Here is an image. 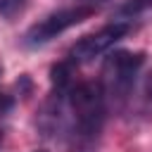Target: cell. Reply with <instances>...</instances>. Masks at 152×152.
<instances>
[{
	"label": "cell",
	"instance_id": "obj_1",
	"mask_svg": "<svg viewBox=\"0 0 152 152\" xmlns=\"http://www.w3.org/2000/svg\"><path fill=\"white\" fill-rule=\"evenodd\" d=\"M69 104L76 128L83 135H97L104 121V90L95 81H83L69 90Z\"/></svg>",
	"mask_w": 152,
	"mask_h": 152
},
{
	"label": "cell",
	"instance_id": "obj_2",
	"mask_svg": "<svg viewBox=\"0 0 152 152\" xmlns=\"http://www.w3.org/2000/svg\"><path fill=\"white\" fill-rule=\"evenodd\" d=\"M145 62L142 52H128V50H116L112 52L104 64H102V90L112 95H128V90L135 83V76Z\"/></svg>",
	"mask_w": 152,
	"mask_h": 152
},
{
	"label": "cell",
	"instance_id": "obj_3",
	"mask_svg": "<svg viewBox=\"0 0 152 152\" xmlns=\"http://www.w3.org/2000/svg\"><path fill=\"white\" fill-rule=\"evenodd\" d=\"M93 12H95V7H90V5H78V7H69V10L52 12V14H48L45 19H40L38 24H33V26L26 31L24 40H26V45H31V48H33V45H43V43L52 40L55 36L64 33L66 28L81 24V21L88 19Z\"/></svg>",
	"mask_w": 152,
	"mask_h": 152
},
{
	"label": "cell",
	"instance_id": "obj_4",
	"mask_svg": "<svg viewBox=\"0 0 152 152\" xmlns=\"http://www.w3.org/2000/svg\"><path fill=\"white\" fill-rule=\"evenodd\" d=\"M128 28H131V26H128L126 21H114V24H109V26H104V28H100V31L86 36V38H81V40L69 50V62H71V64H83V62L95 59L97 55L107 52L116 40H121V38L128 33Z\"/></svg>",
	"mask_w": 152,
	"mask_h": 152
},
{
	"label": "cell",
	"instance_id": "obj_5",
	"mask_svg": "<svg viewBox=\"0 0 152 152\" xmlns=\"http://www.w3.org/2000/svg\"><path fill=\"white\" fill-rule=\"evenodd\" d=\"M69 76H71V62H62V64L52 66V83L57 90H62L69 83Z\"/></svg>",
	"mask_w": 152,
	"mask_h": 152
},
{
	"label": "cell",
	"instance_id": "obj_6",
	"mask_svg": "<svg viewBox=\"0 0 152 152\" xmlns=\"http://www.w3.org/2000/svg\"><path fill=\"white\" fill-rule=\"evenodd\" d=\"M24 0H0V14H14Z\"/></svg>",
	"mask_w": 152,
	"mask_h": 152
},
{
	"label": "cell",
	"instance_id": "obj_7",
	"mask_svg": "<svg viewBox=\"0 0 152 152\" xmlns=\"http://www.w3.org/2000/svg\"><path fill=\"white\" fill-rule=\"evenodd\" d=\"M14 107V97L7 95V93H0V116H5L7 112H12Z\"/></svg>",
	"mask_w": 152,
	"mask_h": 152
},
{
	"label": "cell",
	"instance_id": "obj_8",
	"mask_svg": "<svg viewBox=\"0 0 152 152\" xmlns=\"http://www.w3.org/2000/svg\"><path fill=\"white\" fill-rule=\"evenodd\" d=\"M36 152H45V150H36Z\"/></svg>",
	"mask_w": 152,
	"mask_h": 152
},
{
	"label": "cell",
	"instance_id": "obj_9",
	"mask_svg": "<svg viewBox=\"0 0 152 152\" xmlns=\"http://www.w3.org/2000/svg\"><path fill=\"white\" fill-rule=\"evenodd\" d=\"M150 2H152V0H150Z\"/></svg>",
	"mask_w": 152,
	"mask_h": 152
}]
</instances>
